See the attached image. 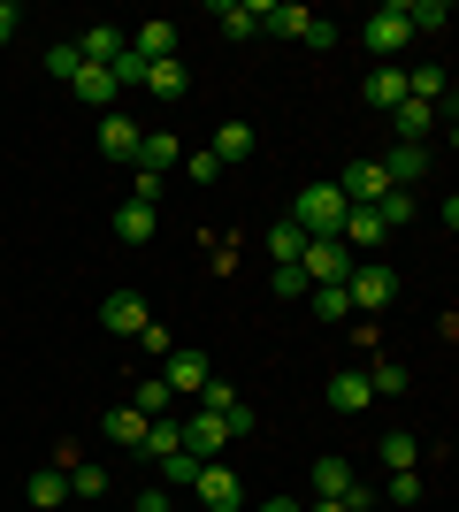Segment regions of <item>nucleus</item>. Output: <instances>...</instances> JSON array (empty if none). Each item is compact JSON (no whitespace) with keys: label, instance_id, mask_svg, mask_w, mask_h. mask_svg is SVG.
Listing matches in <instances>:
<instances>
[{"label":"nucleus","instance_id":"f257e3e1","mask_svg":"<svg viewBox=\"0 0 459 512\" xmlns=\"http://www.w3.org/2000/svg\"><path fill=\"white\" fill-rule=\"evenodd\" d=\"M291 222H299L306 237H337L345 230V192H337V184H306V192L291 199Z\"/></svg>","mask_w":459,"mask_h":512},{"label":"nucleus","instance_id":"f03ea898","mask_svg":"<svg viewBox=\"0 0 459 512\" xmlns=\"http://www.w3.org/2000/svg\"><path fill=\"white\" fill-rule=\"evenodd\" d=\"M345 299H352V314H383V306L398 299V268H383V260H352Z\"/></svg>","mask_w":459,"mask_h":512},{"label":"nucleus","instance_id":"7ed1b4c3","mask_svg":"<svg viewBox=\"0 0 459 512\" xmlns=\"http://www.w3.org/2000/svg\"><path fill=\"white\" fill-rule=\"evenodd\" d=\"M360 46H368L375 62H391V54H406V46H414V31H406V8H398V0H391V8H375V16L360 23Z\"/></svg>","mask_w":459,"mask_h":512},{"label":"nucleus","instance_id":"20e7f679","mask_svg":"<svg viewBox=\"0 0 459 512\" xmlns=\"http://www.w3.org/2000/svg\"><path fill=\"white\" fill-rule=\"evenodd\" d=\"M299 276H306V291H314V283H345V276H352V253L337 245V237H306Z\"/></svg>","mask_w":459,"mask_h":512},{"label":"nucleus","instance_id":"39448f33","mask_svg":"<svg viewBox=\"0 0 459 512\" xmlns=\"http://www.w3.org/2000/svg\"><path fill=\"white\" fill-rule=\"evenodd\" d=\"M100 329H115V337H146L153 306L138 299V291H108V299H100Z\"/></svg>","mask_w":459,"mask_h":512},{"label":"nucleus","instance_id":"423d86ee","mask_svg":"<svg viewBox=\"0 0 459 512\" xmlns=\"http://www.w3.org/2000/svg\"><path fill=\"white\" fill-rule=\"evenodd\" d=\"M207 375H215V367H207V352H199V344H176L169 360H161V383H169L176 398H199V383H207Z\"/></svg>","mask_w":459,"mask_h":512},{"label":"nucleus","instance_id":"0eeeda50","mask_svg":"<svg viewBox=\"0 0 459 512\" xmlns=\"http://www.w3.org/2000/svg\"><path fill=\"white\" fill-rule=\"evenodd\" d=\"M192 490H199V505H207V512H238V505H245L238 474H230V467H215V459H207V467L192 474Z\"/></svg>","mask_w":459,"mask_h":512},{"label":"nucleus","instance_id":"6e6552de","mask_svg":"<svg viewBox=\"0 0 459 512\" xmlns=\"http://www.w3.org/2000/svg\"><path fill=\"white\" fill-rule=\"evenodd\" d=\"M184 451H192V459H215V451H230V421H222V413H184Z\"/></svg>","mask_w":459,"mask_h":512},{"label":"nucleus","instance_id":"1a4fd4ad","mask_svg":"<svg viewBox=\"0 0 459 512\" xmlns=\"http://www.w3.org/2000/svg\"><path fill=\"white\" fill-rule=\"evenodd\" d=\"M337 192H345V207H375V199L391 192V176H383V161H352V169L337 176Z\"/></svg>","mask_w":459,"mask_h":512},{"label":"nucleus","instance_id":"9d476101","mask_svg":"<svg viewBox=\"0 0 459 512\" xmlns=\"http://www.w3.org/2000/svg\"><path fill=\"white\" fill-rule=\"evenodd\" d=\"M322 398H329V413H368V406H375V390H368V375H360V367L329 375V383H322Z\"/></svg>","mask_w":459,"mask_h":512},{"label":"nucleus","instance_id":"9b49d317","mask_svg":"<svg viewBox=\"0 0 459 512\" xmlns=\"http://www.w3.org/2000/svg\"><path fill=\"white\" fill-rule=\"evenodd\" d=\"M138 169H153V176L184 169V138H176V130H146V138H138Z\"/></svg>","mask_w":459,"mask_h":512},{"label":"nucleus","instance_id":"f8f14e48","mask_svg":"<svg viewBox=\"0 0 459 512\" xmlns=\"http://www.w3.org/2000/svg\"><path fill=\"white\" fill-rule=\"evenodd\" d=\"M207 153L230 169V161H253V153H261V138H253V123H245V115H230V123L215 130V146H207Z\"/></svg>","mask_w":459,"mask_h":512},{"label":"nucleus","instance_id":"ddd939ff","mask_svg":"<svg viewBox=\"0 0 459 512\" xmlns=\"http://www.w3.org/2000/svg\"><path fill=\"white\" fill-rule=\"evenodd\" d=\"M360 100L375 107V115H391L398 100H406V69H391V62H375V77L360 85Z\"/></svg>","mask_w":459,"mask_h":512},{"label":"nucleus","instance_id":"4468645a","mask_svg":"<svg viewBox=\"0 0 459 512\" xmlns=\"http://www.w3.org/2000/svg\"><path fill=\"white\" fill-rule=\"evenodd\" d=\"M138 138H146V130H138L131 115H100V153H108V161H138Z\"/></svg>","mask_w":459,"mask_h":512},{"label":"nucleus","instance_id":"2eb2a0df","mask_svg":"<svg viewBox=\"0 0 459 512\" xmlns=\"http://www.w3.org/2000/svg\"><path fill=\"white\" fill-rule=\"evenodd\" d=\"M383 176H391V192L421 184V176H429V146H391V153H383Z\"/></svg>","mask_w":459,"mask_h":512},{"label":"nucleus","instance_id":"dca6fc26","mask_svg":"<svg viewBox=\"0 0 459 512\" xmlns=\"http://www.w3.org/2000/svg\"><path fill=\"white\" fill-rule=\"evenodd\" d=\"M23 497H31V512H62L69 505V474L62 467H39L31 482H23Z\"/></svg>","mask_w":459,"mask_h":512},{"label":"nucleus","instance_id":"f3484780","mask_svg":"<svg viewBox=\"0 0 459 512\" xmlns=\"http://www.w3.org/2000/svg\"><path fill=\"white\" fill-rule=\"evenodd\" d=\"M169 451H184V421H176V413H153V421H146V444H138V459H169Z\"/></svg>","mask_w":459,"mask_h":512},{"label":"nucleus","instance_id":"a211bd4d","mask_svg":"<svg viewBox=\"0 0 459 512\" xmlns=\"http://www.w3.org/2000/svg\"><path fill=\"white\" fill-rule=\"evenodd\" d=\"M69 92H77V100H85V107H100V115H115V77H108V69H77V77H69Z\"/></svg>","mask_w":459,"mask_h":512},{"label":"nucleus","instance_id":"6ab92c4d","mask_svg":"<svg viewBox=\"0 0 459 512\" xmlns=\"http://www.w3.org/2000/svg\"><path fill=\"white\" fill-rule=\"evenodd\" d=\"M261 8H268V0H222V8H215L222 39H253V31H261Z\"/></svg>","mask_w":459,"mask_h":512},{"label":"nucleus","instance_id":"aec40b11","mask_svg":"<svg viewBox=\"0 0 459 512\" xmlns=\"http://www.w3.org/2000/svg\"><path fill=\"white\" fill-rule=\"evenodd\" d=\"M398 8H406V31H414V39H444V23H452L444 0H398Z\"/></svg>","mask_w":459,"mask_h":512},{"label":"nucleus","instance_id":"412c9836","mask_svg":"<svg viewBox=\"0 0 459 512\" xmlns=\"http://www.w3.org/2000/svg\"><path fill=\"white\" fill-rule=\"evenodd\" d=\"M131 54H138V62H169V54H176V23H161V16H153V23H138Z\"/></svg>","mask_w":459,"mask_h":512},{"label":"nucleus","instance_id":"4be33fe9","mask_svg":"<svg viewBox=\"0 0 459 512\" xmlns=\"http://www.w3.org/2000/svg\"><path fill=\"white\" fill-rule=\"evenodd\" d=\"M123 46H131V39H123V31H115V23H92L85 39H77V54H85V62H92V69H108V62H115V54H123Z\"/></svg>","mask_w":459,"mask_h":512},{"label":"nucleus","instance_id":"5701e85b","mask_svg":"<svg viewBox=\"0 0 459 512\" xmlns=\"http://www.w3.org/2000/svg\"><path fill=\"white\" fill-rule=\"evenodd\" d=\"M153 230H161V214H153V207H138V199L115 207V237H123V245H146Z\"/></svg>","mask_w":459,"mask_h":512},{"label":"nucleus","instance_id":"b1692460","mask_svg":"<svg viewBox=\"0 0 459 512\" xmlns=\"http://www.w3.org/2000/svg\"><path fill=\"white\" fill-rule=\"evenodd\" d=\"M352 482H360V474H352L337 451H322V459H314V497H345Z\"/></svg>","mask_w":459,"mask_h":512},{"label":"nucleus","instance_id":"393cba45","mask_svg":"<svg viewBox=\"0 0 459 512\" xmlns=\"http://www.w3.org/2000/svg\"><path fill=\"white\" fill-rule=\"evenodd\" d=\"M299 253H306V230H299V222H291V214H284V222H268V260H276V268H291Z\"/></svg>","mask_w":459,"mask_h":512},{"label":"nucleus","instance_id":"a878e982","mask_svg":"<svg viewBox=\"0 0 459 512\" xmlns=\"http://www.w3.org/2000/svg\"><path fill=\"white\" fill-rule=\"evenodd\" d=\"M146 421H153V413H138V406H115V413H108V444L138 451V444H146Z\"/></svg>","mask_w":459,"mask_h":512},{"label":"nucleus","instance_id":"bb28decb","mask_svg":"<svg viewBox=\"0 0 459 512\" xmlns=\"http://www.w3.org/2000/svg\"><path fill=\"white\" fill-rule=\"evenodd\" d=\"M146 92L153 100H184V62H176V54L169 62H146Z\"/></svg>","mask_w":459,"mask_h":512},{"label":"nucleus","instance_id":"cd10ccee","mask_svg":"<svg viewBox=\"0 0 459 512\" xmlns=\"http://www.w3.org/2000/svg\"><path fill=\"white\" fill-rule=\"evenodd\" d=\"M69 497H108V467H100V459H77V467H69Z\"/></svg>","mask_w":459,"mask_h":512},{"label":"nucleus","instance_id":"c85d7f7f","mask_svg":"<svg viewBox=\"0 0 459 512\" xmlns=\"http://www.w3.org/2000/svg\"><path fill=\"white\" fill-rule=\"evenodd\" d=\"M383 467H391V474H414V467H421V444L406 436V428H391V436H383Z\"/></svg>","mask_w":459,"mask_h":512},{"label":"nucleus","instance_id":"c756f323","mask_svg":"<svg viewBox=\"0 0 459 512\" xmlns=\"http://www.w3.org/2000/svg\"><path fill=\"white\" fill-rule=\"evenodd\" d=\"M306 299H314V314H322V321H360V314H352V299H345V283H314Z\"/></svg>","mask_w":459,"mask_h":512},{"label":"nucleus","instance_id":"7c9ffc66","mask_svg":"<svg viewBox=\"0 0 459 512\" xmlns=\"http://www.w3.org/2000/svg\"><path fill=\"white\" fill-rule=\"evenodd\" d=\"M161 467V490H192V474L207 467V459H192V451H169V459H153Z\"/></svg>","mask_w":459,"mask_h":512},{"label":"nucleus","instance_id":"2f4dec72","mask_svg":"<svg viewBox=\"0 0 459 512\" xmlns=\"http://www.w3.org/2000/svg\"><path fill=\"white\" fill-rule=\"evenodd\" d=\"M245 398H238V383H222V375H207L199 383V413H238Z\"/></svg>","mask_w":459,"mask_h":512},{"label":"nucleus","instance_id":"473e14b6","mask_svg":"<svg viewBox=\"0 0 459 512\" xmlns=\"http://www.w3.org/2000/svg\"><path fill=\"white\" fill-rule=\"evenodd\" d=\"M360 375H368V390H375V398H398V390H406V367H398V360H368Z\"/></svg>","mask_w":459,"mask_h":512},{"label":"nucleus","instance_id":"72a5a7b5","mask_svg":"<svg viewBox=\"0 0 459 512\" xmlns=\"http://www.w3.org/2000/svg\"><path fill=\"white\" fill-rule=\"evenodd\" d=\"M306 16H314V8H276V0H268V8H261V31H284V39H299Z\"/></svg>","mask_w":459,"mask_h":512},{"label":"nucleus","instance_id":"f704fd0d","mask_svg":"<svg viewBox=\"0 0 459 512\" xmlns=\"http://www.w3.org/2000/svg\"><path fill=\"white\" fill-rule=\"evenodd\" d=\"M108 77H115V92H146V62H138V54H131V46H123V54H115V62H108Z\"/></svg>","mask_w":459,"mask_h":512},{"label":"nucleus","instance_id":"c9c22d12","mask_svg":"<svg viewBox=\"0 0 459 512\" xmlns=\"http://www.w3.org/2000/svg\"><path fill=\"white\" fill-rule=\"evenodd\" d=\"M46 69H54V77H77V69H85V54H77V39H62V46H46Z\"/></svg>","mask_w":459,"mask_h":512},{"label":"nucleus","instance_id":"e433bc0d","mask_svg":"<svg viewBox=\"0 0 459 512\" xmlns=\"http://www.w3.org/2000/svg\"><path fill=\"white\" fill-rule=\"evenodd\" d=\"M184 176H192L199 192H207V184H215V176H222V161H215V153H207V146H192V153H184Z\"/></svg>","mask_w":459,"mask_h":512},{"label":"nucleus","instance_id":"4c0bfd02","mask_svg":"<svg viewBox=\"0 0 459 512\" xmlns=\"http://www.w3.org/2000/svg\"><path fill=\"white\" fill-rule=\"evenodd\" d=\"M421 490H429L421 474H391V482H383V497H391V505H421Z\"/></svg>","mask_w":459,"mask_h":512},{"label":"nucleus","instance_id":"58836bf2","mask_svg":"<svg viewBox=\"0 0 459 512\" xmlns=\"http://www.w3.org/2000/svg\"><path fill=\"white\" fill-rule=\"evenodd\" d=\"M176 406V390L161 383V375H153V383H138V413H169Z\"/></svg>","mask_w":459,"mask_h":512},{"label":"nucleus","instance_id":"ea45409f","mask_svg":"<svg viewBox=\"0 0 459 512\" xmlns=\"http://www.w3.org/2000/svg\"><path fill=\"white\" fill-rule=\"evenodd\" d=\"M268 291H276V299H306V276H299V260H291V268H276V276H268Z\"/></svg>","mask_w":459,"mask_h":512},{"label":"nucleus","instance_id":"a19ab883","mask_svg":"<svg viewBox=\"0 0 459 512\" xmlns=\"http://www.w3.org/2000/svg\"><path fill=\"white\" fill-rule=\"evenodd\" d=\"M299 39L314 46V54H329V46H337V23H329V16H306V31H299Z\"/></svg>","mask_w":459,"mask_h":512},{"label":"nucleus","instance_id":"79ce46f5","mask_svg":"<svg viewBox=\"0 0 459 512\" xmlns=\"http://www.w3.org/2000/svg\"><path fill=\"white\" fill-rule=\"evenodd\" d=\"M77 459H85V451H77V436H62V444L46 451V467H62V474H69V467H77Z\"/></svg>","mask_w":459,"mask_h":512},{"label":"nucleus","instance_id":"37998d69","mask_svg":"<svg viewBox=\"0 0 459 512\" xmlns=\"http://www.w3.org/2000/svg\"><path fill=\"white\" fill-rule=\"evenodd\" d=\"M16 31H23V8H16V0H0V46L16 39Z\"/></svg>","mask_w":459,"mask_h":512},{"label":"nucleus","instance_id":"c03bdc74","mask_svg":"<svg viewBox=\"0 0 459 512\" xmlns=\"http://www.w3.org/2000/svg\"><path fill=\"white\" fill-rule=\"evenodd\" d=\"M138 512H169V490H138Z\"/></svg>","mask_w":459,"mask_h":512},{"label":"nucleus","instance_id":"a18cd8bd","mask_svg":"<svg viewBox=\"0 0 459 512\" xmlns=\"http://www.w3.org/2000/svg\"><path fill=\"white\" fill-rule=\"evenodd\" d=\"M299 512H345V505H337V497H314V505H299Z\"/></svg>","mask_w":459,"mask_h":512},{"label":"nucleus","instance_id":"49530a36","mask_svg":"<svg viewBox=\"0 0 459 512\" xmlns=\"http://www.w3.org/2000/svg\"><path fill=\"white\" fill-rule=\"evenodd\" d=\"M261 512H299V505H291V497H268V505Z\"/></svg>","mask_w":459,"mask_h":512}]
</instances>
